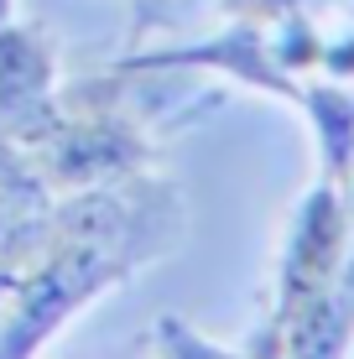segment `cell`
<instances>
[{"label": "cell", "mask_w": 354, "mask_h": 359, "mask_svg": "<svg viewBox=\"0 0 354 359\" xmlns=\"http://www.w3.org/2000/svg\"><path fill=\"white\" fill-rule=\"evenodd\" d=\"M167 359H229V354H219L214 344H198V339H188V328L182 323H167Z\"/></svg>", "instance_id": "obj_1"}]
</instances>
